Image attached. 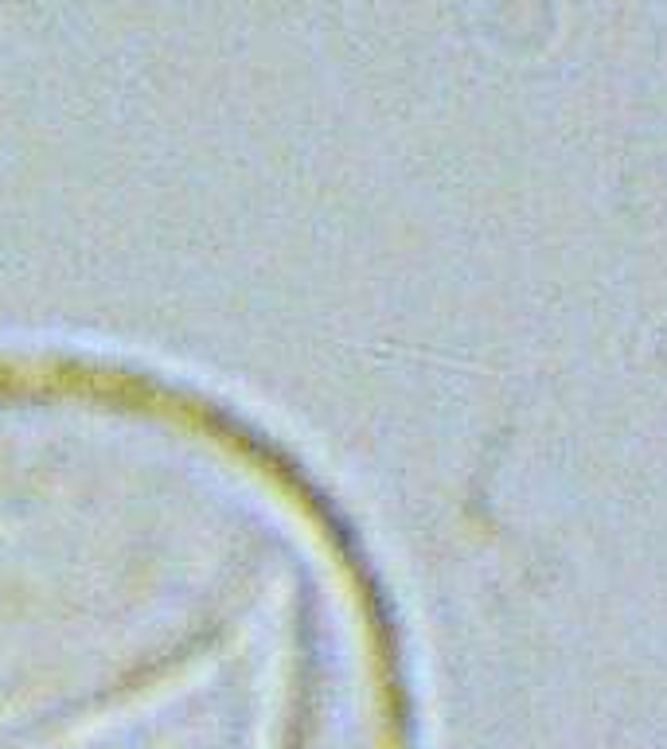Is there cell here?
Masks as SVG:
<instances>
[{
  "label": "cell",
  "instance_id": "1",
  "mask_svg": "<svg viewBox=\"0 0 667 749\" xmlns=\"http://www.w3.org/2000/svg\"><path fill=\"white\" fill-rule=\"evenodd\" d=\"M90 406L0 399V749H343L336 625L258 465Z\"/></svg>",
  "mask_w": 667,
  "mask_h": 749
}]
</instances>
